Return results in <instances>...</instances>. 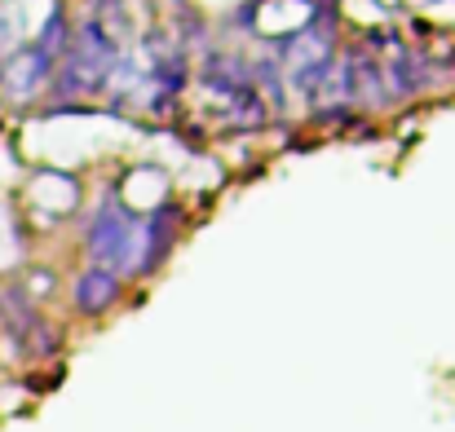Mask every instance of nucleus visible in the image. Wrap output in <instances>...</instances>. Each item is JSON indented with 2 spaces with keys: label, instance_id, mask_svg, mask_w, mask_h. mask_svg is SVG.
Returning a JSON list of instances; mask_svg holds the SVG:
<instances>
[{
  "label": "nucleus",
  "instance_id": "nucleus-4",
  "mask_svg": "<svg viewBox=\"0 0 455 432\" xmlns=\"http://www.w3.org/2000/svg\"><path fill=\"white\" fill-rule=\"evenodd\" d=\"M389 75H394V93H398V98H407V93H425V89L434 84V62H429L420 49H398Z\"/></svg>",
  "mask_w": 455,
  "mask_h": 432
},
{
  "label": "nucleus",
  "instance_id": "nucleus-1",
  "mask_svg": "<svg viewBox=\"0 0 455 432\" xmlns=\"http://www.w3.org/2000/svg\"><path fill=\"white\" fill-rule=\"evenodd\" d=\"M84 252L98 270H107L116 279L138 274V265H142V216L116 190H107L102 203L93 208V216L84 225Z\"/></svg>",
  "mask_w": 455,
  "mask_h": 432
},
{
  "label": "nucleus",
  "instance_id": "nucleus-2",
  "mask_svg": "<svg viewBox=\"0 0 455 432\" xmlns=\"http://www.w3.org/2000/svg\"><path fill=\"white\" fill-rule=\"evenodd\" d=\"M53 71H58V67H53V62L27 40V44L0 67V89H4L9 98H18V102H31V98L53 80Z\"/></svg>",
  "mask_w": 455,
  "mask_h": 432
},
{
  "label": "nucleus",
  "instance_id": "nucleus-3",
  "mask_svg": "<svg viewBox=\"0 0 455 432\" xmlns=\"http://www.w3.org/2000/svg\"><path fill=\"white\" fill-rule=\"evenodd\" d=\"M120 279L116 274H107V270H98V265H89V270H80L76 274V283H71V300H76V309L84 313V318H98V313H107L116 300H120Z\"/></svg>",
  "mask_w": 455,
  "mask_h": 432
},
{
  "label": "nucleus",
  "instance_id": "nucleus-5",
  "mask_svg": "<svg viewBox=\"0 0 455 432\" xmlns=\"http://www.w3.org/2000/svg\"><path fill=\"white\" fill-rule=\"evenodd\" d=\"M270 115H266V102L252 93V89H243V93H235L230 98V124L235 129H261Z\"/></svg>",
  "mask_w": 455,
  "mask_h": 432
},
{
  "label": "nucleus",
  "instance_id": "nucleus-6",
  "mask_svg": "<svg viewBox=\"0 0 455 432\" xmlns=\"http://www.w3.org/2000/svg\"><path fill=\"white\" fill-rule=\"evenodd\" d=\"M0 93H4V89H0Z\"/></svg>",
  "mask_w": 455,
  "mask_h": 432
}]
</instances>
